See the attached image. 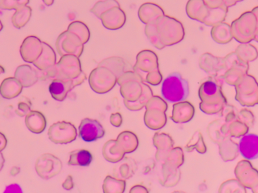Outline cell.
Segmentation results:
<instances>
[{"instance_id":"obj_27","label":"cell","mask_w":258,"mask_h":193,"mask_svg":"<svg viewBox=\"0 0 258 193\" xmlns=\"http://www.w3.org/2000/svg\"><path fill=\"white\" fill-rule=\"evenodd\" d=\"M122 118L120 114H112L110 117V122L116 127H119L122 123Z\"/></svg>"},{"instance_id":"obj_12","label":"cell","mask_w":258,"mask_h":193,"mask_svg":"<svg viewBox=\"0 0 258 193\" xmlns=\"http://www.w3.org/2000/svg\"><path fill=\"white\" fill-rule=\"evenodd\" d=\"M208 8L203 0H188L186 12L190 19L202 22L206 19L209 13Z\"/></svg>"},{"instance_id":"obj_14","label":"cell","mask_w":258,"mask_h":193,"mask_svg":"<svg viewBox=\"0 0 258 193\" xmlns=\"http://www.w3.org/2000/svg\"><path fill=\"white\" fill-rule=\"evenodd\" d=\"M211 36L216 43L222 44L229 43L233 38L230 25L223 22L213 26Z\"/></svg>"},{"instance_id":"obj_4","label":"cell","mask_w":258,"mask_h":193,"mask_svg":"<svg viewBox=\"0 0 258 193\" xmlns=\"http://www.w3.org/2000/svg\"><path fill=\"white\" fill-rule=\"evenodd\" d=\"M48 135L49 140L56 144H67L76 140L78 132L74 124L62 121L52 124Z\"/></svg>"},{"instance_id":"obj_21","label":"cell","mask_w":258,"mask_h":193,"mask_svg":"<svg viewBox=\"0 0 258 193\" xmlns=\"http://www.w3.org/2000/svg\"><path fill=\"white\" fill-rule=\"evenodd\" d=\"M120 162L115 165L114 168V176L116 178L120 179H128L133 176L135 172L134 167V162L129 159L123 160L122 159L119 161Z\"/></svg>"},{"instance_id":"obj_6","label":"cell","mask_w":258,"mask_h":193,"mask_svg":"<svg viewBox=\"0 0 258 193\" xmlns=\"http://www.w3.org/2000/svg\"><path fill=\"white\" fill-rule=\"evenodd\" d=\"M85 79V76L71 79H56L49 84V91L51 96L57 101H64L72 89L82 83Z\"/></svg>"},{"instance_id":"obj_28","label":"cell","mask_w":258,"mask_h":193,"mask_svg":"<svg viewBox=\"0 0 258 193\" xmlns=\"http://www.w3.org/2000/svg\"><path fill=\"white\" fill-rule=\"evenodd\" d=\"M62 186L67 190L72 189V188L74 187V182L71 176L67 177L66 180L62 184Z\"/></svg>"},{"instance_id":"obj_16","label":"cell","mask_w":258,"mask_h":193,"mask_svg":"<svg viewBox=\"0 0 258 193\" xmlns=\"http://www.w3.org/2000/svg\"><path fill=\"white\" fill-rule=\"evenodd\" d=\"M102 154L106 160L111 163L119 162L123 159L124 152L117 144L116 140L107 141L103 147Z\"/></svg>"},{"instance_id":"obj_25","label":"cell","mask_w":258,"mask_h":193,"mask_svg":"<svg viewBox=\"0 0 258 193\" xmlns=\"http://www.w3.org/2000/svg\"><path fill=\"white\" fill-rule=\"evenodd\" d=\"M31 102L28 98L22 96L18 103V108L16 113L20 117L26 116L30 111Z\"/></svg>"},{"instance_id":"obj_20","label":"cell","mask_w":258,"mask_h":193,"mask_svg":"<svg viewBox=\"0 0 258 193\" xmlns=\"http://www.w3.org/2000/svg\"><path fill=\"white\" fill-rule=\"evenodd\" d=\"M228 8L225 5L216 8H210L209 13L203 24L214 26L225 21L227 16Z\"/></svg>"},{"instance_id":"obj_15","label":"cell","mask_w":258,"mask_h":193,"mask_svg":"<svg viewBox=\"0 0 258 193\" xmlns=\"http://www.w3.org/2000/svg\"><path fill=\"white\" fill-rule=\"evenodd\" d=\"M23 86L21 83L13 78L4 80L0 86V93L4 98L8 100L19 96L22 91Z\"/></svg>"},{"instance_id":"obj_10","label":"cell","mask_w":258,"mask_h":193,"mask_svg":"<svg viewBox=\"0 0 258 193\" xmlns=\"http://www.w3.org/2000/svg\"><path fill=\"white\" fill-rule=\"evenodd\" d=\"M116 82L115 76L111 74L104 76L90 75L89 83L93 90L98 93L110 91Z\"/></svg>"},{"instance_id":"obj_18","label":"cell","mask_w":258,"mask_h":193,"mask_svg":"<svg viewBox=\"0 0 258 193\" xmlns=\"http://www.w3.org/2000/svg\"><path fill=\"white\" fill-rule=\"evenodd\" d=\"M143 91V83L140 85L137 82H131L128 80L126 83L121 84L120 92L124 100L134 102L139 100Z\"/></svg>"},{"instance_id":"obj_3","label":"cell","mask_w":258,"mask_h":193,"mask_svg":"<svg viewBox=\"0 0 258 193\" xmlns=\"http://www.w3.org/2000/svg\"><path fill=\"white\" fill-rule=\"evenodd\" d=\"M161 92L163 98L169 103L183 101L189 95L188 83L179 73H172L164 80Z\"/></svg>"},{"instance_id":"obj_29","label":"cell","mask_w":258,"mask_h":193,"mask_svg":"<svg viewBox=\"0 0 258 193\" xmlns=\"http://www.w3.org/2000/svg\"><path fill=\"white\" fill-rule=\"evenodd\" d=\"M7 145V140L4 134L0 132V151L6 149Z\"/></svg>"},{"instance_id":"obj_13","label":"cell","mask_w":258,"mask_h":193,"mask_svg":"<svg viewBox=\"0 0 258 193\" xmlns=\"http://www.w3.org/2000/svg\"><path fill=\"white\" fill-rule=\"evenodd\" d=\"M25 124L31 132L36 134L42 133L46 127V119L39 111H31L26 115Z\"/></svg>"},{"instance_id":"obj_1","label":"cell","mask_w":258,"mask_h":193,"mask_svg":"<svg viewBox=\"0 0 258 193\" xmlns=\"http://www.w3.org/2000/svg\"><path fill=\"white\" fill-rule=\"evenodd\" d=\"M155 28L153 43L158 49L173 46L182 41L185 35L183 26L180 21L166 15H162L151 25Z\"/></svg>"},{"instance_id":"obj_24","label":"cell","mask_w":258,"mask_h":193,"mask_svg":"<svg viewBox=\"0 0 258 193\" xmlns=\"http://www.w3.org/2000/svg\"><path fill=\"white\" fill-rule=\"evenodd\" d=\"M125 181L124 179L113 178L107 176L104 180L103 189L104 192H123L125 190Z\"/></svg>"},{"instance_id":"obj_30","label":"cell","mask_w":258,"mask_h":193,"mask_svg":"<svg viewBox=\"0 0 258 193\" xmlns=\"http://www.w3.org/2000/svg\"><path fill=\"white\" fill-rule=\"evenodd\" d=\"M242 1H243V0H223L224 5L228 8L234 6L238 2Z\"/></svg>"},{"instance_id":"obj_7","label":"cell","mask_w":258,"mask_h":193,"mask_svg":"<svg viewBox=\"0 0 258 193\" xmlns=\"http://www.w3.org/2000/svg\"><path fill=\"white\" fill-rule=\"evenodd\" d=\"M79 135L83 141L92 142L105 136V131L97 120L85 118L80 124Z\"/></svg>"},{"instance_id":"obj_8","label":"cell","mask_w":258,"mask_h":193,"mask_svg":"<svg viewBox=\"0 0 258 193\" xmlns=\"http://www.w3.org/2000/svg\"><path fill=\"white\" fill-rule=\"evenodd\" d=\"M199 66L211 75H224L223 58L206 53L199 58Z\"/></svg>"},{"instance_id":"obj_22","label":"cell","mask_w":258,"mask_h":193,"mask_svg":"<svg viewBox=\"0 0 258 193\" xmlns=\"http://www.w3.org/2000/svg\"><path fill=\"white\" fill-rule=\"evenodd\" d=\"M235 53L239 59L246 62L255 60L257 57L256 48L248 43L239 45Z\"/></svg>"},{"instance_id":"obj_17","label":"cell","mask_w":258,"mask_h":193,"mask_svg":"<svg viewBox=\"0 0 258 193\" xmlns=\"http://www.w3.org/2000/svg\"><path fill=\"white\" fill-rule=\"evenodd\" d=\"M117 145L124 153H130L137 149L138 140L135 134L129 131L121 132L116 140Z\"/></svg>"},{"instance_id":"obj_9","label":"cell","mask_w":258,"mask_h":193,"mask_svg":"<svg viewBox=\"0 0 258 193\" xmlns=\"http://www.w3.org/2000/svg\"><path fill=\"white\" fill-rule=\"evenodd\" d=\"M223 76L211 75V77L204 82L199 89V97L206 103L209 101H215L217 96L222 93L218 80Z\"/></svg>"},{"instance_id":"obj_11","label":"cell","mask_w":258,"mask_h":193,"mask_svg":"<svg viewBox=\"0 0 258 193\" xmlns=\"http://www.w3.org/2000/svg\"><path fill=\"white\" fill-rule=\"evenodd\" d=\"M239 150L243 158L253 160L257 157V136L256 134H250L240 140Z\"/></svg>"},{"instance_id":"obj_23","label":"cell","mask_w":258,"mask_h":193,"mask_svg":"<svg viewBox=\"0 0 258 193\" xmlns=\"http://www.w3.org/2000/svg\"><path fill=\"white\" fill-rule=\"evenodd\" d=\"M143 93L138 101L131 102L124 100V104L129 110L135 111L142 109L152 98V91L151 88L144 83H143Z\"/></svg>"},{"instance_id":"obj_2","label":"cell","mask_w":258,"mask_h":193,"mask_svg":"<svg viewBox=\"0 0 258 193\" xmlns=\"http://www.w3.org/2000/svg\"><path fill=\"white\" fill-rule=\"evenodd\" d=\"M233 37L239 43L257 42V14L252 11L243 13L230 26Z\"/></svg>"},{"instance_id":"obj_5","label":"cell","mask_w":258,"mask_h":193,"mask_svg":"<svg viewBox=\"0 0 258 193\" xmlns=\"http://www.w3.org/2000/svg\"><path fill=\"white\" fill-rule=\"evenodd\" d=\"M61 169V161L52 154H44L36 161V172L44 179L55 177L60 172Z\"/></svg>"},{"instance_id":"obj_26","label":"cell","mask_w":258,"mask_h":193,"mask_svg":"<svg viewBox=\"0 0 258 193\" xmlns=\"http://www.w3.org/2000/svg\"><path fill=\"white\" fill-rule=\"evenodd\" d=\"M203 2L210 8H216L224 5L223 0H203Z\"/></svg>"},{"instance_id":"obj_19","label":"cell","mask_w":258,"mask_h":193,"mask_svg":"<svg viewBox=\"0 0 258 193\" xmlns=\"http://www.w3.org/2000/svg\"><path fill=\"white\" fill-rule=\"evenodd\" d=\"M92 160L93 155L89 151L85 149L76 150L71 152L68 164L87 167L91 164Z\"/></svg>"},{"instance_id":"obj_31","label":"cell","mask_w":258,"mask_h":193,"mask_svg":"<svg viewBox=\"0 0 258 193\" xmlns=\"http://www.w3.org/2000/svg\"><path fill=\"white\" fill-rule=\"evenodd\" d=\"M4 163H5V159H4L3 154L0 151V171H1L3 167Z\"/></svg>"}]
</instances>
